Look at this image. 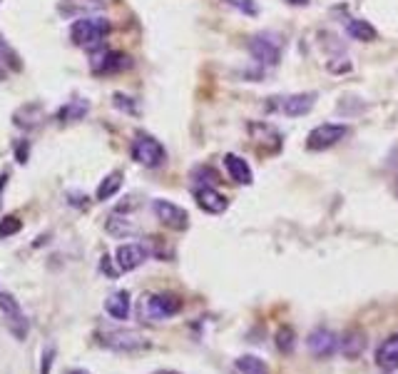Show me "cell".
<instances>
[{"label": "cell", "mask_w": 398, "mask_h": 374, "mask_svg": "<svg viewBox=\"0 0 398 374\" xmlns=\"http://www.w3.org/2000/svg\"><path fill=\"white\" fill-rule=\"evenodd\" d=\"M110 30H112V25H110L107 18H80L70 25V40L80 48H93V45H100L107 38Z\"/></svg>", "instance_id": "obj_1"}, {"label": "cell", "mask_w": 398, "mask_h": 374, "mask_svg": "<svg viewBox=\"0 0 398 374\" xmlns=\"http://www.w3.org/2000/svg\"><path fill=\"white\" fill-rule=\"evenodd\" d=\"M180 309H182V299L177 295H169V292L147 295L140 304L142 319H147V322H162V319L175 317Z\"/></svg>", "instance_id": "obj_2"}, {"label": "cell", "mask_w": 398, "mask_h": 374, "mask_svg": "<svg viewBox=\"0 0 398 374\" xmlns=\"http://www.w3.org/2000/svg\"><path fill=\"white\" fill-rule=\"evenodd\" d=\"M98 344L107 347L112 352H140V349H147L150 342L132 330H105L98 332Z\"/></svg>", "instance_id": "obj_3"}, {"label": "cell", "mask_w": 398, "mask_h": 374, "mask_svg": "<svg viewBox=\"0 0 398 374\" xmlns=\"http://www.w3.org/2000/svg\"><path fill=\"white\" fill-rule=\"evenodd\" d=\"M130 155L135 162L145 167H159L167 160V153H164L162 143L154 140L152 135L147 132H137L135 140H132V148H130Z\"/></svg>", "instance_id": "obj_4"}, {"label": "cell", "mask_w": 398, "mask_h": 374, "mask_svg": "<svg viewBox=\"0 0 398 374\" xmlns=\"http://www.w3.org/2000/svg\"><path fill=\"white\" fill-rule=\"evenodd\" d=\"M0 312H3V317H6V325H8V330H11V335L20 342L25 340L27 332H30V322H27L20 302L6 290H0Z\"/></svg>", "instance_id": "obj_5"}, {"label": "cell", "mask_w": 398, "mask_h": 374, "mask_svg": "<svg viewBox=\"0 0 398 374\" xmlns=\"http://www.w3.org/2000/svg\"><path fill=\"white\" fill-rule=\"evenodd\" d=\"M249 53L251 58L264 67H277L281 60V43H279L277 35L272 33H259L251 35L249 40Z\"/></svg>", "instance_id": "obj_6"}, {"label": "cell", "mask_w": 398, "mask_h": 374, "mask_svg": "<svg viewBox=\"0 0 398 374\" xmlns=\"http://www.w3.org/2000/svg\"><path fill=\"white\" fill-rule=\"evenodd\" d=\"M349 135V127L341 125V122H324V125H317L314 130L306 135V148L309 150H329L336 143Z\"/></svg>", "instance_id": "obj_7"}, {"label": "cell", "mask_w": 398, "mask_h": 374, "mask_svg": "<svg viewBox=\"0 0 398 374\" xmlns=\"http://www.w3.org/2000/svg\"><path fill=\"white\" fill-rule=\"evenodd\" d=\"M132 60L125 53H117V50H98L90 56V70L95 75H110V72H120L125 67H130Z\"/></svg>", "instance_id": "obj_8"}, {"label": "cell", "mask_w": 398, "mask_h": 374, "mask_svg": "<svg viewBox=\"0 0 398 374\" xmlns=\"http://www.w3.org/2000/svg\"><path fill=\"white\" fill-rule=\"evenodd\" d=\"M152 212L157 215V220L164 227H172V230H187L190 227L187 209L175 202H169V200H152Z\"/></svg>", "instance_id": "obj_9"}, {"label": "cell", "mask_w": 398, "mask_h": 374, "mask_svg": "<svg viewBox=\"0 0 398 374\" xmlns=\"http://www.w3.org/2000/svg\"><path fill=\"white\" fill-rule=\"evenodd\" d=\"M277 100V110L284 112L286 117H304L314 110L317 105V93H294V95H284Z\"/></svg>", "instance_id": "obj_10"}, {"label": "cell", "mask_w": 398, "mask_h": 374, "mask_svg": "<svg viewBox=\"0 0 398 374\" xmlns=\"http://www.w3.org/2000/svg\"><path fill=\"white\" fill-rule=\"evenodd\" d=\"M150 257V250L140 243H127L120 245L115 250V264H117V272H132L137 270L140 264H145V259Z\"/></svg>", "instance_id": "obj_11"}, {"label": "cell", "mask_w": 398, "mask_h": 374, "mask_svg": "<svg viewBox=\"0 0 398 374\" xmlns=\"http://www.w3.org/2000/svg\"><path fill=\"white\" fill-rule=\"evenodd\" d=\"M306 347H309V352L319 359H326L331 354H336L338 349V337L333 335L331 330H324V327H317L314 332H309L306 337Z\"/></svg>", "instance_id": "obj_12"}, {"label": "cell", "mask_w": 398, "mask_h": 374, "mask_svg": "<svg viewBox=\"0 0 398 374\" xmlns=\"http://www.w3.org/2000/svg\"><path fill=\"white\" fill-rule=\"evenodd\" d=\"M194 200H197V205L204 209V212H209V215H222L224 209L230 207L227 198H224L222 193H217L214 187H197Z\"/></svg>", "instance_id": "obj_13"}, {"label": "cell", "mask_w": 398, "mask_h": 374, "mask_svg": "<svg viewBox=\"0 0 398 374\" xmlns=\"http://www.w3.org/2000/svg\"><path fill=\"white\" fill-rule=\"evenodd\" d=\"M224 167H227V172H230V177L237 185H251V182H254V172H251L249 162L241 160L239 155L234 153L224 155Z\"/></svg>", "instance_id": "obj_14"}, {"label": "cell", "mask_w": 398, "mask_h": 374, "mask_svg": "<svg viewBox=\"0 0 398 374\" xmlns=\"http://www.w3.org/2000/svg\"><path fill=\"white\" fill-rule=\"evenodd\" d=\"M341 22H344V30H346V33H349L354 40H361V43H373V40L378 38L376 28H373V25H371L369 20H361V18L346 15Z\"/></svg>", "instance_id": "obj_15"}, {"label": "cell", "mask_w": 398, "mask_h": 374, "mask_svg": "<svg viewBox=\"0 0 398 374\" xmlns=\"http://www.w3.org/2000/svg\"><path fill=\"white\" fill-rule=\"evenodd\" d=\"M58 11L67 18L85 15V13H100L105 11V0H62Z\"/></svg>", "instance_id": "obj_16"}, {"label": "cell", "mask_w": 398, "mask_h": 374, "mask_svg": "<svg viewBox=\"0 0 398 374\" xmlns=\"http://www.w3.org/2000/svg\"><path fill=\"white\" fill-rule=\"evenodd\" d=\"M376 364L383 369V372H393L398 369V332L391 335L376 352Z\"/></svg>", "instance_id": "obj_17"}, {"label": "cell", "mask_w": 398, "mask_h": 374, "mask_svg": "<svg viewBox=\"0 0 398 374\" xmlns=\"http://www.w3.org/2000/svg\"><path fill=\"white\" fill-rule=\"evenodd\" d=\"M105 312H107L112 319H120V322L130 317V292H125V290L112 292V295L105 299Z\"/></svg>", "instance_id": "obj_18"}, {"label": "cell", "mask_w": 398, "mask_h": 374, "mask_svg": "<svg viewBox=\"0 0 398 374\" xmlns=\"http://www.w3.org/2000/svg\"><path fill=\"white\" fill-rule=\"evenodd\" d=\"M90 112V103L85 98H77V100H70L67 105H62L60 110H58V122H77Z\"/></svg>", "instance_id": "obj_19"}, {"label": "cell", "mask_w": 398, "mask_h": 374, "mask_svg": "<svg viewBox=\"0 0 398 374\" xmlns=\"http://www.w3.org/2000/svg\"><path fill=\"white\" fill-rule=\"evenodd\" d=\"M341 349H344V354L349 359H356L366 349V335H364V332H359V330L346 332L344 342H341Z\"/></svg>", "instance_id": "obj_20"}, {"label": "cell", "mask_w": 398, "mask_h": 374, "mask_svg": "<svg viewBox=\"0 0 398 374\" xmlns=\"http://www.w3.org/2000/svg\"><path fill=\"white\" fill-rule=\"evenodd\" d=\"M120 187H122V172H120V170L110 172V175L105 177L102 182H100V187H98V193H95V198H98L100 202H105V200L115 198V195L120 193Z\"/></svg>", "instance_id": "obj_21"}, {"label": "cell", "mask_w": 398, "mask_h": 374, "mask_svg": "<svg viewBox=\"0 0 398 374\" xmlns=\"http://www.w3.org/2000/svg\"><path fill=\"white\" fill-rule=\"evenodd\" d=\"M237 372L239 374H269V367L254 354H244L237 359Z\"/></svg>", "instance_id": "obj_22"}, {"label": "cell", "mask_w": 398, "mask_h": 374, "mask_svg": "<svg viewBox=\"0 0 398 374\" xmlns=\"http://www.w3.org/2000/svg\"><path fill=\"white\" fill-rule=\"evenodd\" d=\"M107 232H110V235H117V237H130V235H135V225H132V222H127L125 217L112 215L107 220Z\"/></svg>", "instance_id": "obj_23"}, {"label": "cell", "mask_w": 398, "mask_h": 374, "mask_svg": "<svg viewBox=\"0 0 398 374\" xmlns=\"http://www.w3.org/2000/svg\"><path fill=\"white\" fill-rule=\"evenodd\" d=\"M20 230H22L20 217L8 215V217H3V220H0V240H6V237H13L15 232H20Z\"/></svg>", "instance_id": "obj_24"}, {"label": "cell", "mask_w": 398, "mask_h": 374, "mask_svg": "<svg viewBox=\"0 0 398 374\" xmlns=\"http://www.w3.org/2000/svg\"><path fill=\"white\" fill-rule=\"evenodd\" d=\"M192 180H194L199 187H212L219 177H217V172H214L212 167H197V170L192 172Z\"/></svg>", "instance_id": "obj_25"}, {"label": "cell", "mask_w": 398, "mask_h": 374, "mask_svg": "<svg viewBox=\"0 0 398 374\" xmlns=\"http://www.w3.org/2000/svg\"><path fill=\"white\" fill-rule=\"evenodd\" d=\"M0 56H3V60H6V65L11 67V70H20V67H22L20 58L15 56V50H13L3 38H0Z\"/></svg>", "instance_id": "obj_26"}, {"label": "cell", "mask_w": 398, "mask_h": 374, "mask_svg": "<svg viewBox=\"0 0 398 374\" xmlns=\"http://www.w3.org/2000/svg\"><path fill=\"white\" fill-rule=\"evenodd\" d=\"M230 8H234V11L244 13V15H259V6L257 0H224Z\"/></svg>", "instance_id": "obj_27"}, {"label": "cell", "mask_w": 398, "mask_h": 374, "mask_svg": "<svg viewBox=\"0 0 398 374\" xmlns=\"http://www.w3.org/2000/svg\"><path fill=\"white\" fill-rule=\"evenodd\" d=\"M294 344H296V342H294V332H291L289 327H284V330L277 332V347L281 349V352L289 354L291 349H294Z\"/></svg>", "instance_id": "obj_28"}, {"label": "cell", "mask_w": 398, "mask_h": 374, "mask_svg": "<svg viewBox=\"0 0 398 374\" xmlns=\"http://www.w3.org/2000/svg\"><path fill=\"white\" fill-rule=\"evenodd\" d=\"M53 364H55V347L48 344L43 349V354H40V374H50Z\"/></svg>", "instance_id": "obj_29"}, {"label": "cell", "mask_w": 398, "mask_h": 374, "mask_svg": "<svg viewBox=\"0 0 398 374\" xmlns=\"http://www.w3.org/2000/svg\"><path fill=\"white\" fill-rule=\"evenodd\" d=\"M115 108H120V110H127V112H135L132 98H127V95H122V93L115 95Z\"/></svg>", "instance_id": "obj_30"}, {"label": "cell", "mask_w": 398, "mask_h": 374, "mask_svg": "<svg viewBox=\"0 0 398 374\" xmlns=\"http://www.w3.org/2000/svg\"><path fill=\"white\" fill-rule=\"evenodd\" d=\"M6 77H8V65H6V60H3V56H0V83H3Z\"/></svg>", "instance_id": "obj_31"}, {"label": "cell", "mask_w": 398, "mask_h": 374, "mask_svg": "<svg viewBox=\"0 0 398 374\" xmlns=\"http://www.w3.org/2000/svg\"><path fill=\"white\" fill-rule=\"evenodd\" d=\"M291 6H309V0H289Z\"/></svg>", "instance_id": "obj_32"}, {"label": "cell", "mask_w": 398, "mask_h": 374, "mask_svg": "<svg viewBox=\"0 0 398 374\" xmlns=\"http://www.w3.org/2000/svg\"><path fill=\"white\" fill-rule=\"evenodd\" d=\"M152 374H180V372H175V369H159V372H152Z\"/></svg>", "instance_id": "obj_33"}, {"label": "cell", "mask_w": 398, "mask_h": 374, "mask_svg": "<svg viewBox=\"0 0 398 374\" xmlns=\"http://www.w3.org/2000/svg\"><path fill=\"white\" fill-rule=\"evenodd\" d=\"M70 374H88V372H82V369H75V372H70Z\"/></svg>", "instance_id": "obj_34"}]
</instances>
